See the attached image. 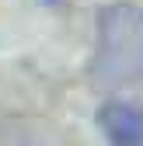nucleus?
Masks as SVG:
<instances>
[{"label":"nucleus","mask_w":143,"mask_h":146,"mask_svg":"<svg viewBox=\"0 0 143 146\" xmlns=\"http://www.w3.org/2000/svg\"><path fill=\"white\" fill-rule=\"evenodd\" d=\"M101 125L115 146H136L143 139V115L129 104H108L101 111Z\"/></svg>","instance_id":"nucleus-2"},{"label":"nucleus","mask_w":143,"mask_h":146,"mask_svg":"<svg viewBox=\"0 0 143 146\" xmlns=\"http://www.w3.org/2000/svg\"><path fill=\"white\" fill-rule=\"evenodd\" d=\"M91 73L105 87L143 80V7L112 4L98 14V52Z\"/></svg>","instance_id":"nucleus-1"}]
</instances>
